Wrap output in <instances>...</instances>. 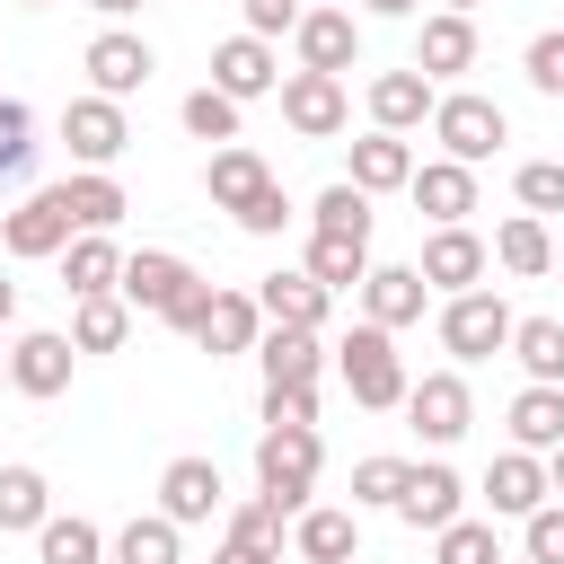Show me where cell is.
<instances>
[{
  "label": "cell",
  "mask_w": 564,
  "mask_h": 564,
  "mask_svg": "<svg viewBox=\"0 0 564 564\" xmlns=\"http://www.w3.org/2000/svg\"><path fill=\"white\" fill-rule=\"evenodd\" d=\"M212 564H282V555H256V546H238V538H220V555Z\"/></svg>",
  "instance_id": "50"
},
{
  "label": "cell",
  "mask_w": 564,
  "mask_h": 564,
  "mask_svg": "<svg viewBox=\"0 0 564 564\" xmlns=\"http://www.w3.org/2000/svg\"><path fill=\"white\" fill-rule=\"evenodd\" d=\"M291 546H300L308 564H361V520H352V511L308 502V511L291 520Z\"/></svg>",
  "instance_id": "28"
},
{
  "label": "cell",
  "mask_w": 564,
  "mask_h": 564,
  "mask_svg": "<svg viewBox=\"0 0 564 564\" xmlns=\"http://www.w3.org/2000/svg\"><path fill=\"white\" fill-rule=\"evenodd\" d=\"M520 70H529V88H538V97H564V26H546V35H529V53H520Z\"/></svg>",
  "instance_id": "45"
},
{
  "label": "cell",
  "mask_w": 564,
  "mask_h": 564,
  "mask_svg": "<svg viewBox=\"0 0 564 564\" xmlns=\"http://www.w3.org/2000/svg\"><path fill=\"white\" fill-rule=\"evenodd\" d=\"M441 9H458V18H476V9H485V0H441Z\"/></svg>",
  "instance_id": "55"
},
{
  "label": "cell",
  "mask_w": 564,
  "mask_h": 564,
  "mask_svg": "<svg viewBox=\"0 0 564 564\" xmlns=\"http://www.w3.org/2000/svg\"><path fill=\"white\" fill-rule=\"evenodd\" d=\"M229 538L256 546V555H282V511L264 494H247V502H229Z\"/></svg>",
  "instance_id": "42"
},
{
  "label": "cell",
  "mask_w": 564,
  "mask_h": 564,
  "mask_svg": "<svg viewBox=\"0 0 564 564\" xmlns=\"http://www.w3.org/2000/svg\"><path fill=\"white\" fill-rule=\"evenodd\" d=\"M423 308H432V282H423L414 264H370V282H361V317H370V326L397 335V326H414Z\"/></svg>",
  "instance_id": "22"
},
{
  "label": "cell",
  "mask_w": 564,
  "mask_h": 564,
  "mask_svg": "<svg viewBox=\"0 0 564 564\" xmlns=\"http://www.w3.org/2000/svg\"><path fill=\"white\" fill-rule=\"evenodd\" d=\"M432 141H441V159H458V167H485V159L511 141V115H502L494 97H476V88H449V97L432 106Z\"/></svg>",
  "instance_id": "4"
},
{
  "label": "cell",
  "mask_w": 564,
  "mask_h": 564,
  "mask_svg": "<svg viewBox=\"0 0 564 564\" xmlns=\"http://www.w3.org/2000/svg\"><path fill=\"white\" fill-rule=\"evenodd\" d=\"M53 520V485H44V467H0V538L9 529H44Z\"/></svg>",
  "instance_id": "33"
},
{
  "label": "cell",
  "mask_w": 564,
  "mask_h": 564,
  "mask_svg": "<svg viewBox=\"0 0 564 564\" xmlns=\"http://www.w3.org/2000/svg\"><path fill=\"white\" fill-rule=\"evenodd\" d=\"M176 115H185V132H194V141H212V150H229V141H238V97H220L212 79H203Z\"/></svg>",
  "instance_id": "39"
},
{
  "label": "cell",
  "mask_w": 564,
  "mask_h": 564,
  "mask_svg": "<svg viewBox=\"0 0 564 564\" xmlns=\"http://www.w3.org/2000/svg\"><path fill=\"white\" fill-rule=\"evenodd\" d=\"M88 9H97V18H106V26H115V18H132V9H141V0H88Z\"/></svg>",
  "instance_id": "52"
},
{
  "label": "cell",
  "mask_w": 564,
  "mask_h": 564,
  "mask_svg": "<svg viewBox=\"0 0 564 564\" xmlns=\"http://www.w3.org/2000/svg\"><path fill=\"white\" fill-rule=\"evenodd\" d=\"M264 423H317V388H264Z\"/></svg>",
  "instance_id": "49"
},
{
  "label": "cell",
  "mask_w": 564,
  "mask_h": 564,
  "mask_svg": "<svg viewBox=\"0 0 564 564\" xmlns=\"http://www.w3.org/2000/svg\"><path fill=\"white\" fill-rule=\"evenodd\" d=\"M405 194H414V212H423L432 229H467V212H476V167H458V159H423Z\"/></svg>",
  "instance_id": "18"
},
{
  "label": "cell",
  "mask_w": 564,
  "mask_h": 564,
  "mask_svg": "<svg viewBox=\"0 0 564 564\" xmlns=\"http://www.w3.org/2000/svg\"><path fill=\"white\" fill-rule=\"evenodd\" d=\"M291 44H300V70H326V79L361 70V26H352V9H335V0H326V9H308Z\"/></svg>",
  "instance_id": "14"
},
{
  "label": "cell",
  "mask_w": 564,
  "mask_h": 564,
  "mask_svg": "<svg viewBox=\"0 0 564 564\" xmlns=\"http://www.w3.org/2000/svg\"><path fill=\"white\" fill-rule=\"evenodd\" d=\"M229 220H238L247 238H282V220H291V194H282V185H264V194H256L247 212H229Z\"/></svg>",
  "instance_id": "47"
},
{
  "label": "cell",
  "mask_w": 564,
  "mask_h": 564,
  "mask_svg": "<svg viewBox=\"0 0 564 564\" xmlns=\"http://www.w3.org/2000/svg\"><path fill=\"white\" fill-rule=\"evenodd\" d=\"M123 308H150V317H167L176 335H194L203 308H212V282H203L185 256L141 247V256H123Z\"/></svg>",
  "instance_id": "1"
},
{
  "label": "cell",
  "mask_w": 564,
  "mask_h": 564,
  "mask_svg": "<svg viewBox=\"0 0 564 564\" xmlns=\"http://www.w3.org/2000/svg\"><path fill=\"white\" fill-rule=\"evenodd\" d=\"M432 564H502V538H494V520H449V529L432 538Z\"/></svg>",
  "instance_id": "41"
},
{
  "label": "cell",
  "mask_w": 564,
  "mask_h": 564,
  "mask_svg": "<svg viewBox=\"0 0 564 564\" xmlns=\"http://www.w3.org/2000/svg\"><path fill=\"white\" fill-rule=\"evenodd\" d=\"M405 476H414V458H361V467H352V502H388V511H397Z\"/></svg>",
  "instance_id": "44"
},
{
  "label": "cell",
  "mask_w": 564,
  "mask_h": 564,
  "mask_svg": "<svg viewBox=\"0 0 564 564\" xmlns=\"http://www.w3.org/2000/svg\"><path fill=\"white\" fill-rule=\"evenodd\" d=\"M308 220H317V238H361V247H370V194H361L352 176H335V185L308 203Z\"/></svg>",
  "instance_id": "37"
},
{
  "label": "cell",
  "mask_w": 564,
  "mask_h": 564,
  "mask_svg": "<svg viewBox=\"0 0 564 564\" xmlns=\"http://www.w3.org/2000/svg\"><path fill=\"white\" fill-rule=\"evenodd\" d=\"M0 388H9V352H0Z\"/></svg>",
  "instance_id": "56"
},
{
  "label": "cell",
  "mask_w": 564,
  "mask_h": 564,
  "mask_svg": "<svg viewBox=\"0 0 564 564\" xmlns=\"http://www.w3.org/2000/svg\"><path fill=\"white\" fill-rule=\"evenodd\" d=\"M194 344H203L212 361H229V352H256V344H264V308H256V291H212V308H203Z\"/></svg>",
  "instance_id": "23"
},
{
  "label": "cell",
  "mask_w": 564,
  "mask_h": 564,
  "mask_svg": "<svg viewBox=\"0 0 564 564\" xmlns=\"http://www.w3.org/2000/svg\"><path fill=\"white\" fill-rule=\"evenodd\" d=\"M361 9H370V18H414L423 0H361Z\"/></svg>",
  "instance_id": "51"
},
{
  "label": "cell",
  "mask_w": 564,
  "mask_h": 564,
  "mask_svg": "<svg viewBox=\"0 0 564 564\" xmlns=\"http://www.w3.org/2000/svg\"><path fill=\"white\" fill-rule=\"evenodd\" d=\"M123 335H132L123 291H106V300H79V308H70V344H79V352H123Z\"/></svg>",
  "instance_id": "38"
},
{
  "label": "cell",
  "mask_w": 564,
  "mask_h": 564,
  "mask_svg": "<svg viewBox=\"0 0 564 564\" xmlns=\"http://www.w3.org/2000/svg\"><path fill=\"white\" fill-rule=\"evenodd\" d=\"M62 291H70V300L123 291V247H115V238H70V247H62Z\"/></svg>",
  "instance_id": "30"
},
{
  "label": "cell",
  "mask_w": 564,
  "mask_h": 564,
  "mask_svg": "<svg viewBox=\"0 0 564 564\" xmlns=\"http://www.w3.org/2000/svg\"><path fill=\"white\" fill-rule=\"evenodd\" d=\"M26 167H35V106L0 97V185H18Z\"/></svg>",
  "instance_id": "40"
},
{
  "label": "cell",
  "mask_w": 564,
  "mask_h": 564,
  "mask_svg": "<svg viewBox=\"0 0 564 564\" xmlns=\"http://www.w3.org/2000/svg\"><path fill=\"white\" fill-rule=\"evenodd\" d=\"M397 520L405 529H449V520H467V485H458V467H441V458H423L414 476H405V494H397Z\"/></svg>",
  "instance_id": "16"
},
{
  "label": "cell",
  "mask_w": 564,
  "mask_h": 564,
  "mask_svg": "<svg viewBox=\"0 0 564 564\" xmlns=\"http://www.w3.org/2000/svg\"><path fill=\"white\" fill-rule=\"evenodd\" d=\"M300 273L326 282V291H361V282H370V247H361V238H308Z\"/></svg>",
  "instance_id": "35"
},
{
  "label": "cell",
  "mask_w": 564,
  "mask_h": 564,
  "mask_svg": "<svg viewBox=\"0 0 564 564\" xmlns=\"http://www.w3.org/2000/svg\"><path fill=\"white\" fill-rule=\"evenodd\" d=\"M555 273H564V247H555Z\"/></svg>",
  "instance_id": "58"
},
{
  "label": "cell",
  "mask_w": 564,
  "mask_h": 564,
  "mask_svg": "<svg viewBox=\"0 0 564 564\" xmlns=\"http://www.w3.org/2000/svg\"><path fill=\"white\" fill-rule=\"evenodd\" d=\"M256 308H264V326L317 335V326H326V308H335V291H326V282H308L300 264H282V273H264V282H256Z\"/></svg>",
  "instance_id": "15"
},
{
  "label": "cell",
  "mask_w": 564,
  "mask_h": 564,
  "mask_svg": "<svg viewBox=\"0 0 564 564\" xmlns=\"http://www.w3.org/2000/svg\"><path fill=\"white\" fill-rule=\"evenodd\" d=\"M511 308L494 300V291H458V300H441V352L449 361H494V352H511Z\"/></svg>",
  "instance_id": "5"
},
{
  "label": "cell",
  "mask_w": 564,
  "mask_h": 564,
  "mask_svg": "<svg viewBox=\"0 0 564 564\" xmlns=\"http://www.w3.org/2000/svg\"><path fill=\"white\" fill-rule=\"evenodd\" d=\"M256 370H264V388L282 397V388H317V370H326V344L317 335H291V326H264V344H256Z\"/></svg>",
  "instance_id": "26"
},
{
  "label": "cell",
  "mask_w": 564,
  "mask_h": 564,
  "mask_svg": "<svg viewBox=\"0 0 564 564\" xmlns=\"http://www.w3.org/2000/svg\"><path fill=\"white\" fill-rule=\"evenodd\" d=\"M62 141H70L79 167H115V159L132 150V123H123L115 97H70V106H62Z\"/></svg>",
  "instance_id": "11"
},
{
  "label": "cell",
  "mask_w": 564,
  "mask_h": 564,
  "mask_svg": "<svg viewBox=\"0 0 564 564\" xmlns=\"http://www.w3.org/2000/svg\"><path fill=\"white\" fill-rule=\"evenodd\" d=\"M511 449H529V458L564 449V388H520L511 397Z\"/></svg>",
  "instance_id": "31"
},
{
  "label": "cell",
  "mask_w": 564,
  "mask_h": 564,
  "mask_svg": "<svg viewBox=\"0 0 564 564\" xmlns=\"http://www.w3.org/2000/svg\"><path fill=\"white\" fill-rule=\"evenodd\" d=\"M220 502H229L220 458H167V467H159V511H167L176 529H203Z\"/></svg>",
  "instance_id": "13"
},
{
  "label": "cell",
  "mask_w": 564,
  "mask_h": 564,
  "mask_svg": "<svg viewBox=\"0 0 564 564\" xmlns=\"http://www.w3.org/2000/svg\"><path fill=\"white\" fill-rule=\"evenodd\" d=\"M70 370H79V344L53 335V326H35V335L9 344V388H18V397H62Z\"/></svg>",
  "instance_id": "12"
},
{
  "label": "cell",
  "mask_w": 564,
  "mask_h": 564,
  "mask_svg": "<svg viewBox=\"0 0 564 564\" xmlns=\"http://www.w3.org/2000/svg\"><path fill=\"white\" fill-rule=\"evenodd\" d=\"M511 194H520V212H564V159H529L520 176H511Z\"/></svg>",
  "instance_id": "43"
},
{
  "label": "cell",
  "mask_w": 564,
  "mask_h": 564,
  "mask_svg": "<svg viewBox=\"0 0 564 564\" xmlns=\"http://www.w3.org/2000/svg\"><path fill=\"white\" fill-rule=\"evenodd\" d=\"M511 361L529 370V388H564V317H520L511 326Z\"/></svg>",
  "instance_id": "32"
},
{
  "label": "cell",
  "mask_w": 564,
  "mask_h": 564,
  "mask_svg": "<svg viewBox=\"0 0 564 564\" xmlns=\"http://www.w3.org/2000/svg\"><path fill=\"white\" fill-rule=\"evenodd\" d=\"M238 9H247V35H264V44L273 35H300V18H308L300 0H238Z\"/></svg>",
  "instance_id": "48"
},
{
  "label": "cell",
  "mask_w": 564,
  "mask_h": 564,
  "mask_svg": "<svg viewBox=\"0 0 564 564\" xmlns=\"http://www.w3.org/2000/svg\"><path fill=\"white\" fill-rule=\"evenodd\" d=\"M35 564H106V529L79 520V511H70V520L53 511V520L35 529Z\"/></svg>",
  "instance_id": "36"
},
{
  "label": "cell",
  "mask_w": 564,
  "mask_h": 564,
  "mask_svg": "<svg viewBox=\"0 0 564 564\" xmlns=\"http://www.w3.org/2000/svg\"><path fill=\"white\" fill-rule=\"evenodd\" d=\"M212 88H220V97H238V106H247V97H273V88H282V62H273V44L238 26V35L212 53Z\"/></svg>",
  "instance_id": "17"
},
{
  "label": "cell",
  "mask_w": 564,
  "mask_h": 564,
  "mask_svg": "<svg viewBox=\"0 0 564 564\" xmlns=\"http://www.w3.org/2000/svg\"><path fill=\"white\" fill-rule=\"evenodd\" d=\"M485 502H494V520H529V511H546V502H555V485H546V458H529V449H502V458L485 467Z\"/></svg>",
  "instance_id": "19"
},
{
  "label": "cell",
  "mask_w": 564,
  "mask_h": 564,
  "mask_svg": "<svg viewBox=\"0 0 564 564\" xmlns=\"http://www.w3.org/2000/svg\"><path fill=\"white\" fill-rule=\"evenodd\" d=\"M335 370H344V388H352V405H370V414H388V405H405V352H397V335L388 326H352L344 344H335Z\"/></svg>",
  "instance_id": "3"
},
{
  "label": "cell",
  "mask_w": 564,
  "mask_h": 564,
  "mask_svg": "<svg viewBox=\"0 0 564 564\" xmlns=\"http://www.w3.org/2000/svg\"><path fill=\"white\" fill-rule=\"evenodd\" d=\"M18 9H53V0H18Z\"/></svg>",
  "instance_id": "57"
},
{
  "label": "cell",
  "mask_w": 564,
  "mask_h": 564,
  "mask_svg": "<svg viewBox=\"0 0 564 564\" xmlns=\"http://www.w3.org/2000/svg\"><path fill=\"white\" fill-rule=\"evenodd\" d=\"M79 70H88V97H141L150 88V70H159V53L132 35V26H106V35H88V53H79Z\"/></svg>",
  "instance_id": "6"
},
{
  "label": "cell",
  "mask_w": 564,
  "mask_h": 564,
  "mask_svg": "<svg viewBox=\"0 0 564 564\" xmlns=\"http://www.w3.org/2000/svg\"><path fill=\"white\" fill-rule=\"evenodd\" d=\"M317 467H326L317 423H264V432H256V494H264L282 520H300V511H308Z\"/></svg>",
  "instance_id": "2"
},
{
  "label": "cell",
  "mask_w": 564,
  "mask_h": 564,
  "mask_svg": "<svg viewBox=\"0 0 564 564\" xmlns=\"http://www.w3.org/2000/svg\"><path fill=\"white\" fill-rule=\"evenodd\" d=\"M273 185V167L247 150V141H229V150H212V167H203V194H212V212H247L256 194Z\"/></svg>",
  "instance_id": "27"
},
{
  "label": "cell",
  "mask_w": 564,
  "mask_h": 564,
  "mask_svg": "<svg viewBox=\"0 0 564 564\" xmlns=\"http://www.w3.org/2000/svg\"><path fill=\"white\" fill-rule=\"evenodd\" d=\"M9 317H18V282L0 273V326H9Z\"/></svg>",
  "instance_id": "53"
},
{
  "label": "cell",
  "mask_w": 564,
  "mask_h": 564,
  "mask_svg": "<svg viewBox=\"0 0 564 564\" xmlns=\"http://www.w3.org/2000/svg\"><path fill=\"white\" fill-rule=\"evenodd\" d=\"M405 423H414L432 449L467 441V423H476V397H467V379H458V370H423V379L405 388Z\"/></svg>",
  "instance_id": "8"
},
{
  "label": "cell",
  "mask_w": 564,
  "mask_h": 564,
  "mask_svg": "<svg viewBox=\"0 0 564 564\" xmlns=\"http://www.w3.org/2000/svg\"><path fill=\"white\" fill-rule=\"evenodd\" d=\"M432 106H441V88H432L414 62L370 79V132H414V123H432Z\"/></svg>",
  "instance_id": "21"
},
{
  "label": "cell",
  "mask_w": 564,
  "mask_h": 564,
  "mask_svg": "<svg viewBox=\"0 0 564 564\" xmlns=\"http://www.w3.org/2000/svg\"><path fill=\"white\" fill-rule=\"evenodd\" d=\"M494 264H502L511 282H538V273H555V238H546V220H538V212H511V220L494 229Z\"/></svg>",
  "instance_id": "29"
},
{
  "label": "cell",
  "mask_w": 564,
  "mask_h": 564,
  "mask_svg": "<svg viewBox=\"0 0 564 564\" xmlns=\"http://www.w3.org/2000/svg\"><path fill=\"white\" fill-rule=\"evenodd\" d=\"M546 485H555V494H564V449H555V458H546Z\"/></svg>",
  "instance_id": "54"
},
{
  "label": "cell",
  "mask_w": 564,
  "mask_h": 564,
  "mask_svg": "<svg viewBox=\"0 0 564 564\" xmlns=\"http://www.w3.org/2000/svg\"><path fill=\"white\" fill-rule=\"evenodd\" d=\"M414 167H423V159H414L405 132H361V141H352V185H361V194H405Z\"/></svg>",
  "instance_id": "25"
},
{
  "label": "cell",
  "mask_w": 564,
  "mask_h": 564,
  "mask_svg": "<svg viewBox=\"0 0 564 564\" xmlns=\"http://www.w3.org/2000/svg\"><path fill=\"white\" fill-rule=\"evenodd\" d=\"M520 546H529V564H564V502L529 511V520H520Z\"/></svg>",
  "instance_id": "46"
},
{
  "label": "cell",
  "mask_w": 564,
  "mask_h": 564,
  "mask_svg": "<svg viewBox=\"0 0 564 564\" xmlns=\"http://www.w3.org/2000/svg\"><path fill=\"white\" fill-rule=\"evenodd\" d=\"M79 229H70V203H62V185H44V194H26L18 212H0V247L18 256V264H35V256H62Z\"/></svg>",
  "instance_id": "10"
},
{
  "label": "cell",
  "mask_w": 564,
  "mask_h": 564,
  "mask_svg": "<svg viewBox=\"0 0 564 564\" xmlns=\"http://www.w3.org/2000/svg\"><path fill=\"white\" fill-rule=\"evenodd\" d=\"M273 97H282V123H291L300 141H335V132L352 123V97H344V79H326V70H291Z\"/></svg>",
  "instance_id": "9"
},
{
  "label": "cell",
  "mask_w": 564,
  "mask_h": 564,
  "mask_svg": "<svg viewBox=\"0 0 564 564\" xmlns=\"http://www.w3.org/2000/svg\"><path fill=\"white\" fill-rule=\"evenodd\" d=\"M414 70L441 88V79H458V70H476V18H458V9H432L423 18V35H414Z\"/></svg>",
  "instance_id": "20"
},
{
  "label": "cell",
  "mask_w": 564,
  "mask_h": 564,
  "mask_svg": "<svg viewBox=\"0 0 564 564\" xmlns=\"http://www.w3.org/2000/svg\"><path fill=\"white\" fill-rule=\"evenodd\" d=\"M414 273H423L441 300L485 291V273H494V238H476V229H432V238H423V256H414Z\"/></svg>",
  "instance_id": "7"
},
{
  "label": "cell",
  "mask_w": 564,
  "mask_h": 564,
  "mask_svg": "<svg viewBox=\"0 0 564 564\" xmlns=\"http://www.w3.org/2000/svg\"><path fill=\"white\" fill-rule=\"evenodd\" d=\"M115 564H185V529L167 511H141L115 529Z\"/></svg>",
  "instance_id": "34"
},
{
  "label": "cell",
  "mask_w": 564,
  "mask_h": 564,
  "mask_svg": "<svg viewBox=\"0 0 564 564\" xmlns=\"http://www.w3.org/2000/svg\"><path fill=\"white\" fill-rule=\"evenodd\" d=\"M62 203H70V229H79V238H115V220L132 212V194L115 185V167H79V176H62Z\"/></svg>",
  "instance_id": "24"
}]
</instances>
